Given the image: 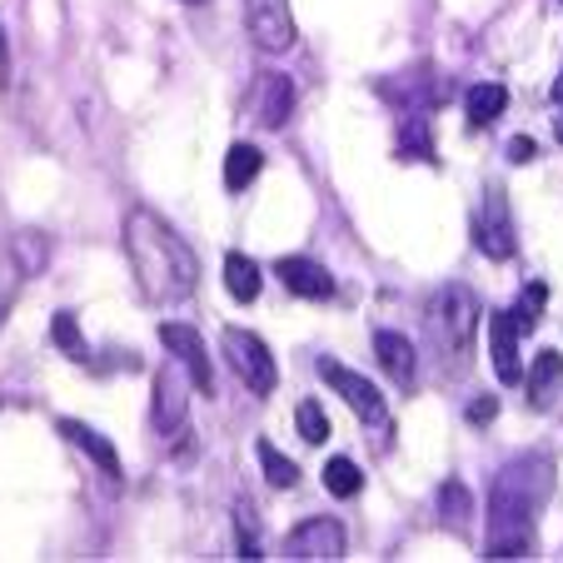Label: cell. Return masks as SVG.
<instances>
[{"instance_id":"cell-1","label":"cell","mask_w":563,"mask_h":563,"mask_svg":"<svg viewBox=\"0 0 563 563\" xmlns=\"http://www.w3.org/2000/svg\"><path fill=\"white\" fill-rule=\"evenodd\" d=\"M125 255H130V269H135L140 295H145L150 305H180V299H190L195 285H200L195 250L150 210H130Z\"/></svg>"},{"instance_id":"cell-2","label":"cell","mask_w":563,"mask_h":563,"mask_svg":"<svg viewBox=\"0 0 563 563\" xmlns=\"http://www.w3.org/2000/svg\"><path fill=\"white\" fill-rule=\"evenodd\" d=\"M553 489V464L543 454L499 468L489 494V559H523L533 549V514Z\"/></svg>"},{"instance_id":"cell-3","label":"cell","mask_w":563,"mask_h":563,"mask_svg":"<svg viewBox=\"0 0 563 563\" xmlns=\"http://www.w3.org/2000/svg\"><path fill=\"white\" fill-rule=\"evenodd\" d=\"M424 330H429V344H434L439 360H454V369H459L468 344H474V330H478V299L468 295L464 285L434 289V299L424 305Z\"/></svg>"},{"instance_id":"cell-4","label":"cell","mask_w":563,"mask_h":563,"mask_svg":"<svg viewBox=\"0 0 563 563\" xmlns=\"http://www.w3.org/2000/svg\"><path fill=\"white\" fill-rule=\"evenodd\" d=\"M220 350H224V360H230V369L245 379L250 394H275L279 369H275V354L265 350V340H260V334L230 324V330L220 334Z\"/></svg>"},{"instance_id":"cell-5","label":"cell","mask_w":563,"mask_h":563,"mask_svg":"<svg viewBox=\"0 0 563 563\" xmlns=\"http://www.w3.org/2000/svg\"><path fill=\"white\" fill-rule=\"evenodd\" d=\"M190 369L180 360H165L155 374V405H150V419H155V434L159 439H175L185 434V419H190Z\"/></svg>"},{"instance_id":"cell-6","label":"cell","mask_w":563,"mask_h":563,"mask_svg":"<svg viewBox=\"0 0 563 563\" xmlns=\"http://www.w3.org/2000/svg\"><path fill=\"white\" fill-rule=\"evenodd\" d=\"M474 245L489 260L514 255V214H509V195H504L499 185H489L484 200H478V210H474Z\"/></svg>"},{"instance_id":"cell-7","label":"cell","mask_w":563,"mask_h":563,"mask_svg":"<svg viewBox=\"0 0 563 563\" xmlns=\"http://www.w3.org/2000/svg\"><path fill=\"white\" fill-rule=\"evenodd\" d=\"M314 369H319V379L330 384V389L340 394L344 405H350L354 415L364 419V424H384V394L374 389L364 374H354L350 364H340V360H319Z\"/></svg>"},{"instance_id":"cell-8","label":"cell","mask_w":563,"mask_h":563,"mask_svg":"<svg viewBox=\"0 0 563 563\" xmlns=\"http://www.w3.org/2000/svg\"><path fill=\"white\" fill-rule=\"evenodd\" d=\"M245 25H250V41H255L265 55H279L295 45L289 0H245Z\"/></svg>"},{"instance_id":"cell-9","label":"cell","mask_w":563,"mask_h":563,"mask_svg":"<svg viewBox=\"0 0 563 563\" xmlns=\"http://www.w3.org/2000/svg\"><path fill=\"white\" fill-rule=\"evenodd\" d=\"M289 563H314V559H344V529L334 519H305L285 539Z\"/></svg>"},{"instance_id":"cell-10","label":"cell","mask_w":563,"mask_h":563,"mask_svg":"<svg viewBox=\"0 0 563 563\" xmlns=\"http://www.w3.org/2000/svg\"><path fill=\"white\" fill-rule=\"evenodd\" d=\"M159 344H165V350H170L175 360L190 369L195 389H200V394H214V369H210V354H205L200 330H190V324L170 319V324H159Z\"/></svg>"},{"instance_id":"cell-11","label":"cell","mask_w":563,"mask_h":563,"mask_svg":"<svg viewBox=\"0 0 563 563\" xmlns=\"http://www.w3.org/2000/svg\"><path fill=\"white\" fill-rule=\"evenodd\" d=\"M295 110V80L279 70H265L255 80V96H250V115H255L260 130H279Z\"/></svg>"},{"instance_id":"cell-12","label":"cell","mask_w":563,"mask_h":563,"mask_svg":"<svg viewBox=\"0 0 563 563\" xmlns=\"http://www.w3.org/2000/svg\"><path fill=\"white\" fill-rule=\"evenodd\" d=\"M519 319L514 309H494L489 314V354H494V374L504 384H523V364H519Z\"/></svg>"},{"instance_id":"cell-13","label":"cell","mask_w":563,"mask_h":563,"mask_svg":"<svg viewBox=\"0 0 563 563\" xmlns=\"http://www.w3.org/2000/svg\"><path fill=\"white\" fill-rule=\"evenodd\" d=\"M275 275H279V285L299 299H330L334 295V275L324 265H314V260H305V255H279Z\"/></svg>"},{"instance_id":"cell-14","label":"cell","mask_w":563,"mask_h":563,"mask_svg":"<svg viewBox=\"0 0 563 563\" xmlns=\"http://www.w3.org/2000/svg\"><path fill=\"white\" fill-rule=\"evenodd\" d=\"M374 354H379L384 374H389V379L399 384V389H409V384H415V374H419V354H415V344H409L405 334L379 330V334H374Z\"/></svg>"},{"instance_id":"cell-15","label":"cell","mask_w":563,"mask_h":563,"mask_svg":"<svg viewBox=\"0 0 563 563\" xmlns=\"http://www.w3.org/2000/svg\"><path fill=\"white\" fill-rule=\"evenodd\" d=\"M60 434L70 439L75 449H86V459H96L100 474H106L110 484H120V454H115V444H110V439L100 434V429L80 424V419H60Z\"/></svg>"},{"instance_id":"cell-16","label":"cell","mask_w":563,"mask_h":563,"mask_svg":"<svg viewBox=\"0 0 563 563\" xmlns=\"http://www.w3.org/2000/svg\"><path fill=\"white\" fill-rule=\"evenodd\" d=\"M31 260L21 255V245H15V234L11 240H0V324H5V314L15 309V299H21L25 279H31Z\"/></svg>"},{"instance_id":"cell-17","label":"cell","mask_w":563,"mask_h":563,"mask_svg":"<svg viewBox=\"0 0 563 563\" xmlns=\"http://www.w3.org/2000/svg\"><path fill=\"white\" fill-rule=\"evenodd\" d=\"M559 379H563V354L559 350H543L539 360L529 364V374H523V384H529V405L533 409L549 405L553 389H559Z\"/></svg>"},{"instance_id":"cell-18","label":"cell","mask_w":563,"mask_h":563,"mask_svg":"<svg viewBox=\"0 0 563 563\" xmlns=\"http://www.w3.org/2000/svg\"><path fill=\"white\" fill-rule=\"evenodd\" d=\"M504 106H509V90H504L499 80H484V86H474L464 96V115H468V125L474 130L494 125V120L504 115Z\"/></svg>"},{"instance_id":"cell-19","label":"cell","mask_w":563,"mask_h":563,"mask_svg":"<svg viewBox=\"0 0 563 563\" xmlns=\"http://www.w3.org/2000/svg\"><path fill=\"white\" fill-rule=\"evenodd\" d=\"M260 285H265V279H260V265H255V260L240 255V250H234V255H224V289H230L240 305L260 299Z\"/></svg>"},{"instance_id":"cell-20","label":"cell","mask_w":563,"mask_h":563,"mask_svg":"<svg viewBox=\"0 0 563 563\" xmlns=\"http://www.w3.org/2000/svg\"><path fill=\"white\" fill-rule=\"evenodd\" d=\"M260 165H265V155H260L255 145H230V155H224V190H245L250 180L260 175Z\"/></svg>"},{"instance_id":"cell-21","label":"cell","mask_w":563,"mask_h":563,"mask_svg":"<svg viewBox=\"0 0 563 563\" xmlns=\"http://www.w3.org/2000/svg\"><path fill=\"white\" fill-rule=\"evenodd\" d=\"M399 155L434 159V140H429V115L424 110H405V125H399Z\"/></svg>"},{"instance_id":"cell-22","label":"cell","mask_w":563,"mask_h":563,"mask_svg":"<svg viewBox=\"0 0 563 563\" xmlns=\"http://www.w3.org/2000/svg\"><path fill=\"white\" fill-rule=\"evenodd\" d=\"M439 514H444V523L454 533L468 529V514H474V499H468V489L459 484V478H449L444 489H439Z\"/></svg>"},{"instance_id":"cell-23","label":"cell","mask_w":563,"mask_h":563,"mask_svg":"<svg viewBox=\"0 0 563 563\" xmlns=\"http://www.w3.org/2000/svg\"><path fill=\"white\" fill-rule=\"evenodd\" d=\"M324 489L334 494V499H354V494L364 489V474L354 459H330L324 464Z\"/></svg>"},{"instance_id":"cell-24","label":"cell","mask_w":563,"mask_h":563,"mask_svg":"<svg viewBox=\"0 0 563 563\" xmlns=\"http://www.w3.org/2000/svg\"><path fill=\"white\" fill-rule=\"evenodd\" d=\"M255 454H260V464H265V478H269V484H275V489H295V484H299V468H295V459H285L275 444H269V439H260V444H255Z\"/></svg>"},{"instance_id":"cell-25","label":"cell","mask_w":563,"mask_h":563,"mask_svg":"<svg viewBox=\"0 0 563 563\" xmlns=\"http://www.w3.org/2000/svg\"><path fill=\"white\" fill-rule=\"evenodd\" d=\"M295 424H299V439H305V444H324V439H330V415H324L319 399H305V405L295 409Z\"/></svg>"},{"instance_id":"cell-26","label":"cell","mask_w":563,"mask_h":563,"mask_svg":"<svg viewBox=\"0 0 563 563\" xmlns=\"http://www.w3.org/2000/svg\"><path fill=\"white\" fill-rule=\"evenodd\" d=\"M543 299H549V289H543V279H529V289L519 295V305H514V319H519V330L523 334H533L539 330V309H543Z\"/></svg>"},{"instance_id":"cell-27","label":"cell","mask_w":563,"mask_h":563,"mask_svg":"<svg viewBox=\"0 0 563 563\" xmlns=\"http://www.w3.org/2000/svg\"><path fill=\"white\" fill-rule=\"evenodd\" d=\"M51 340L60 344L70 360H86V340H80V324H75V314L70 309H60V314L51 319Z\"/></svg>"},{"instance_id":"cell-28","label":"cell","mask_w":563,"mask_h":563,"mask_svg":"<svg viewBox=\"0 0 563 563\" xmlns=\"http://www.w3.org/2000/svg\"><path fill=\"white\" fill-rule=\"evenodd\" d=\"M234 529H240V559H265V553H260V523H255L250 504L234 509Z\"/></svg>"},{"instance_id":"cell-29","label":"cell","mask_w":563,"mask_h":563,"mask_svg":"<svg viewBox=\"0 0 563 563\" xmlns=\"http://www.w3.org/2000/svg\"><path fill=\"white\" fill-rule=\"evenodd\" d=\"M533 155H539V145H533L529 135H514V140H509V159H514V165H529Z\"/></svg>"},{"instance_id":"cell-30","label":"cell","mask_w":563,"mask_h":563,"mask_svg":"<svg viewBox=\"0 0 563 563\" xmlns=\"http://www.w3.org/2000/svg\"><path fill=\"white\" fill-rule=\"evenodd\" d=\"M494 415H499V399H474L468 405V424H489Z\"/></svg>"},{"instance_id":"cell-31","label":"cell","mask_w":563,"mask_h":563,"mask_svg":"<svg viewBox=\"0 0 563 563\" xmlns=\"http://www.w3.org/2000/svg\"><path fill=\"white\" fill-rule=\"evenodd\" d=\"M11 86V41H5V25H0V90Z\"/></svg>"},{"instance_id":"cell-32","label":"cell","mask_w":563,"mask_h":563,"mask_svg":"<svg viewBox=\"0 0 563 563\" xmlns=\"http://www.w3.org/2000/svg\"><path fill=\"white\" fill-rule=\"evenodd\" d=\"M553 100L563 106V70H559V80H553Z\"/></svg>"},{"instance_id":"cell-33","label":"cell","mask_w":563,"mask_h":563,"mask_svg":"<svg viewBox=\"0 0 563 563\" xmlns=\"http://www.w3.org/2000/svg\"><path fill=\"white\" fill-rule=\"evenodd\" d=\"M553 130H559V140H563V115H559V125H553Z\"/></svg>"},{"instance_id":"cell-34","label":"cell","mask_w":563,"mask_h":563,"mask_svg":"<svg viewBox=\"0 0 563 563\" xmlns=\"http://www.w3.org/2000/svg\"><path fill=\"white\" fill-rule=\"evenodd\" d=\"M185 5H200V0H185Z\"/></svg>"}]
</instances>
